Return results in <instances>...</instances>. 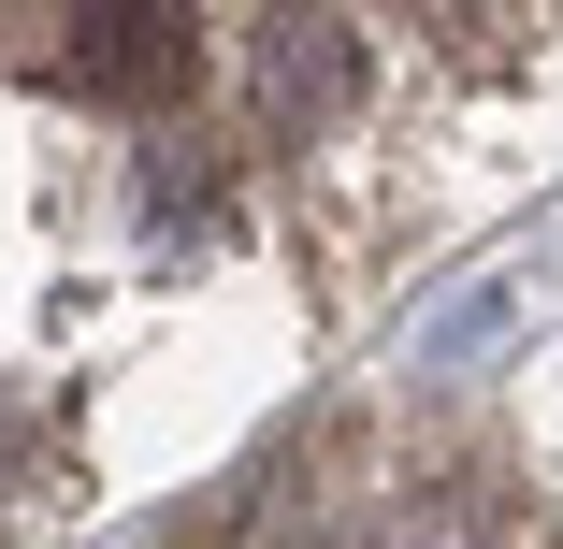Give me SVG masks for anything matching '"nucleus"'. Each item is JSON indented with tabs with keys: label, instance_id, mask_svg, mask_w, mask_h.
Here are the masks:
<instances>
[{
	"label": "nucleus",
	"instance_id": "2",
	"mask_svg": "<svg viewBox=\"0 0 563 549\" xmlns=\"http://www.w3.org/2000/svg\"><path fill=\"white\" fill-rule=\"evenodd\" d=\"M275 101H347V30L332 15H275Z\"/></svg>",
	"mask_w": 563,
	"mask_h": 549
},
{
	"label": "nucleus",
	"instance_id": "1",
	"mask_svg": "<svg viewBox=\"0 0 563 549\" xmlns=\"http://www.w3.org/2000/svg\"><path fill=\"white\" fill-rule=\"evenodd\" d=\"M188 73H202V30L174 0H101V15H73V44H58L73 101H174Z\"/></svg>",
	"mask_w": 563,
	"mask_h": 549
}]
</instances>
